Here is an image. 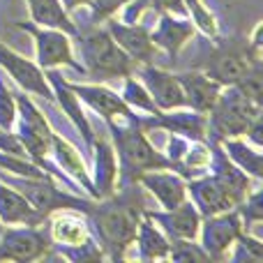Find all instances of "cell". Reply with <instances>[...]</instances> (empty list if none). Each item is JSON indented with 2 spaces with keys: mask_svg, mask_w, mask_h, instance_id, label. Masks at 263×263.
<instances>
[{
  "mask_svg": "<svg viewBox=\"0 0 263 263\" xmlns=\"http://www.w3.org/2000/svg\"><path fill=\"white\" fill-rule=\"evenodd\" d=\"M16 104L21 109V127H18V141L23 143L26 153L37 162V166H46V155L51 150L53 132L49 129L44 116L26 95H16Z\"/></svg>",
  "mask_w": 263,
  "mask_h": 263,
  "instance_id": "cell-7",
  "label": "cell"
},
{
  "mask_svg": "<svg viewBox=\"0 0 263 263\" xmlns=\"http://www.w3.org/2000/svg\"><path fill=\"white\" fill-rule=\"evenodd\" d=\"M111 132H114L116 145H118L123 182L139 180V176L145 171L173 168V162L155 150V145L148 141L139 123H132V127H118L111 123Z\"/></svg>",
  "mask_w": 263,
  "mask_h": 263,
  "instance_id": "cell-2",
  "label": "cell"
},
{
  "mask_svg": "<svg viewBox=\"0 0 263 263\" xmlns=\"http://www.w3.org/2000/svg\"><path fill=\"white\" fill-rule=\"evenodd\" d=\"M109 32L116 44L136 63L150 65L155 58V44L150 40V30L145 26H127V23H109Z\"/></svg>",
  "mask_w": 263,
  "mask_h": 263,
  "instance_id": "cell-14",
  "label": "cell"
},
{
  "mask_svg": "<svg viewBox=\"0 0 263 263\" xmlns=\"http://www.w3.org/2000/svg\"><path fill=\"white\" fill-rule=\"evenodd\" d=\"M139 125H150V127H166L171 134H182L187 139L203 141L205 139V118L203 114H168L164 116L159 111L153 118H139Z\"/></svg>",
  "mask_w": 263,
  "mask_h": 263,
  "instance_id": "cell-20",
  "label": "cell"
},
{
  "mask_svg": "<svg viewBox=\"0 0 263 263\" xmlns=\"http://www.w3.org/2000/svg\"><path fill=\"white\" fill-rule=\"evenodd\" d=\"M203 227V250L210 259H222L224 252L236 242V238L242 233V222L238 210H224V213L205 217Z\"/></svg>",
  "mask_w": 263,
  "mask_h": 263,
  "instance_id": "cell-10",
  "label": "cell"
},
{
  "mask_svg": "<svg viewBox=\"0 0 263 263\" xmlns=\"http://www.w3.org/2000/svg\"><path fill=\"white\" fill-rule=\"evenodd\" d=\"M16 192H21L28 199V203L35 208V213L42 219H46L53 210H81V213H90L92 201H83L77 196H69L65 192L55 190L51 178H26V180H9Z\"/></svg>",
  "mask_w": 263,
  "mask_h": 263,
  "instance_id": "cell-5",
  "label": "cell"
},
{
  "mask_svg": "<svg viewBox=\"0 0 263 263\" xmlns=\"http://www.w3.org/2000/svg\"><path fill=\"white\" fill-rule=\"evenodd\" d=\"M178 81L182 86V92L187 97V106H192L199 114H210V109L215 106L222 86L217 81L208 77V74H199V72H185L178 74Z\"/></svg>",
  "mask_w": 263,
  "mask_h": 263,
  "instance_id": "cell-17",
  "label": "cell"
},
{
  "mask_svg": "<svg viewBox=\"0 0 263 263\" xmlns=\"http://www.w3.org/2000/svg\"><path fill=\"white\" fill-rule=\"evenodd\" d=\"M238 213L247 219V227L252 222L254 224H261V217H263V210H261V192H254V194H247V201Z\"/></svg>",
  "mask_w": 263,
  "mask_h": 263,
  "instance_id": "cell-38",
  "label": "cell"
},
{
  "mask_svg": "<svg viewBox=\"0 0 263 263\" xmlns=\"http://www.w3.org/2000/svg\"><path fill=\"white\" fill-rule=\"evenodd\" d=\"M51 148H53V153H55V157H58V162L63 164V166L67 168L72 176H77L79 180L83 182V187H86V190H90L92 194H95V187H92L90 178H88L86 166H83V159L79 157L77 150H74L65 139H60V136H55V134H53V139H51Z\"/></svg>",
  "mask_w": 263,
  "mask_h": 263,
  "instance_id": "cell-28",
  "label": "cell"
},
{
  "mask_svg": "<svg viewBox=\"0 0 263 263\" xmlns=\"http://www.w3.org/2000/svg\"><path fill=\"white\" fill-rule=\"evenodd\" d=\"M148 3V0H139V3H134L132 7L125 12V23H134V18H139V14L143 12V5Z\"/></svg>",
  "mask_w": 263,
  "mask_h": 263,
  "instance_id": "cell-44",
  "label": "cell"
},
{
  "mask_svg": "<svg viewBox=\"0 0 263 263\" xmlns=\"http://www.w3.org/2000/svg\"><path fill=\"white\" fill-rule=\"evenodd\" d=\"M168 150H171V162L176 164L178 159L185 155V150H187V141H182V139H178V136H171V141H168Z\"/></svg>",
  "mask_w": 263,
  "mask_h": 263,
  "instance_id": "cell-42",
  "label": "cell"
},
{
  "mask_svg": "<svg viewBox=\"0 0 263 263\" xmlns=\"http://www.w3.org/2000/svg\"><path fill=\"white\" fill-rule=\"evenodd\" d=\"M256 60H261V51L252 49L250 42H227L210 53L205 74L219 86H236Z\"/></svg>",
  "mask_w": 263,
  "mask_h": 263,
  "instance_id": "cell-6",
  "label": "cell"
},
{
  "mask_svg": "<svg viewBox=\"0 0 263 263\" xmlns=\"http://www.w3.org/2000/svg\"><path fill=\"white\" fill-rule=\"evenodd\" d=\"M18 28L32 32L37 44V60H40V67H55V65H69L77 72H86L83 65H79L72 55V46L69 40L63 30H55V28H35L30 23H18Z\"/></svg>",
  "mask_w": 263,
  "mask_h": 263,
  "instance_id": "cell-9",
  "label": "cell"
},
{
  "mask_svg": "<svg viewBox=\"0 0 263 263\" xmlns=\"http://www.w3.org/2000/svg\"><path fill=\"white\" fill-rule=\"evenodd\" d=\"M168 259L182 263H201V261H210V256L201 245H194L192 240H185V238H176L168 245Z\"/></svg>",
  "mask_w": 263,
  "mask_h": 263,
  "instance_id": "cell-30",
  "label": "cell"
},
{
  "mask_svg": "<svg viewBox=\"0 0 263 263\" xmlns=\"http://www.w3.org/2000/svg\"><path fill=\"white\" fill-rule=\"evenodd\" d=\"M182 3L187 5V9H190L192 16H194V23L205 32V35H217V23H215V16L205 12L203 5H201V0H182Z\"/></svg>",
  "mask_w": 263,
  "mask_h": 263,
  "instance_id": "cell-36",
  "label": "cell"
},
{
  "mask_svg": "<svg viewBox=\"0 0 263 263\" xmlns=\"http://www.w3.org/2000/svg\"><path fill=\"white\" fill-rule=\"evenodd\" d=\"M0 231H3V227H0Z\"/></svg>",
  "mask_w": 263,
  "mask_h": 263,
  "instance_id": "cell-46",
  "label": "cell"
},
{
  "mask_svg": "<svg viewBox=\"0 0 263 263\" xmlns=\"http://www.w3.org/2000/svg\"><path fill=\"white\" fill-rule=\"evenodd\" d=\"M224 150L229 153V157L238 164L245 173H252L254 178L263 176V159L259 150H252L247 143L236 139H224Z\"/></svg>",
  "mask_w": 263,
  "mask_h": 263,
  "instance_id": "cell-29",
  "label": "cell"
},
{
  "mask_svg": "<svg viewBox=\"0 0 263 263\" xmlns=\"http://www.w3.org/2000/svg\"><path fill=\"white\" fill-rule=\"evenodd\" d=\"M14 116H16V102L14 95L7 90L5 81L0 79V127L9 129L14 125Z\"/></svg>",
  "mask_w": 263,
  "mask_h": 263,
  "instance_id": "cell-37",
  "label": "cell"
},
{
  "mask_svg": "<svg viewBox=\"0 0 263 263\" xmlns=\"http://www.w3.org/2000/svg\"><path fill=\"white\" fill-rule=\"evenodd\" d=\"M210 153H213L210 162H213V171H215L213 178L222 185V190L227 192L236 203H240V201L250 194V178H247V173L240 171L238 166H233V164L229 162L227 153H222V148L217 145V141H213Z\"/></svg>",
  "mask_w": 263,
  "mask_h": 263,
  "instance_id": "cell-15",
  "label": "cell"
},
{
  "mask_svg": "<svg viewBox=\"0 0 263 263\" xmlns=\"http://www.w3.org/2000/svg\"><path fill=\"white\" fill-rule=\"evenodd\" d=\"M81 53L86 60L88 74L92 79H118V77H129L134 60L116 44L111 32L100 30L81 40Z\"/></svg>",
  "mask_w": 263,
  "mask_h": 263,
  "instance_id": "cell-4",
  "label": "cell"
},
{
  "mask_svg": "<svg viewBox=\"0 0 263 263\" xmlns=\"http://www.w3.org/2000/svg\"><path fill=\"white\" fill-rule=\"evenodd\" d=\"M0 219L5 224H28V227H37L42 222L26 196L3 182H0Z\"/></svg>",
  "mask_w": 263,
  "mask_h": 263,
  "instance_id": "cell-22",
  "label": "cell"
},
{
  "mask_svg": "<svg viewBox=\"0 0 263 263\" xmlns=\"http://www.w3.org/2000/svg\"><path fill=\"white\" fill-rule=\"evenodd\" d=\"M0 150H5L9 155H21V157L26 155V148L18 141V136H12V134H0Z\"/></svg>",
  "mask_w": 263,
  "mask_h": 263,
  "instance_id": "cell-40",
  "label": "cell"
},
{
  "mask_svg": "<svg viewBox=\"0 0 263 263\" xmlns=\"http://www.w3.org/2000/svg\"><path fill=\"white\" fill-rule=\"evenodd\" d=\"M187 190L192 192V196H194V205L201 210L203 217L224 213V210H231L233 205H236V201L222 190V185H219L213 176L192 180Z\"/></svg>",
  "mask_w": 263,
  "mask_h": 263,
  "instance_id": "cell-19",
  "label": "cell"
},
{
  "mask_svg": "<svg viewBox=\"0 0 263 263\" xmlns=\"http://www.w3.org/2000/svg\"><path fill=\"white\" fill-rule=\"evenodd\" d=\"M136 245H139V256L143 261H155V259H168V245L171 242L164 238L162 231L153 227L150 219L139 222L136 229Z\"/></svg>",
  "mask_w": 263,
  "mask_h": 263,
  "instance_id": "cell-26",
  "label": "cell"
},
{
  "mask_svg": "<svg viewBox=\"0 0 263 263\" xmlns=\"http://www.w3.org/2000/svg\"><path fill=\"white\" fill-rule=\"evenodd\" d=\"M49 247V236L35 227L0 231V261H37L44 259Z\"/></svg>",
  "mask_w": 263,
  "mask_h": 263,
  "instance_id": "cell-8",
  "label": "cell"
},
{
  "mask_svg": "<svg viewBox=\"0 0 263 263\" xmlns=\"http://www.w3.org/2000/svg\"><path fill=\"white\" fill-rule=\"evenodd\" d=\"M60 3H63L67 9H74V7H79V5H86L88 0H60Z\"/></svg>",
  "mask_w": 263,
  "mask_h": 263,
  "instance_id": "cell-45",
  "label": "cell"
},
{
  "mask_svg": "<svg viewBox=\"0 0 263 263\" xmlns=\"http://www.w3.org/2000/svg\"><path fill=\"white\" fill-rule=\"evenodd\" d=\"M145 217L157 222L164 229V233L176 240V238H185V240H194L199 233V224H201V215L196 210L194 203H185L166 210V213H153V210H143Z\"/></svg>",
  "mask_w": 263,
  "mask_h": 263,
  "instance_id": "cell-13",
  "label": "cell"
},
{
  "mask_svg": "<svg viewBox=\"0 0 263 263\" xmlns=\"http://www.w3.org/2000/svg\"><path fill=\"white\" fill-rule=\"evenodd\" d=\"M51 236L58 245H81L88 238V224L77 215L60 213L51 219Z\"/></svg>",
  "mask_w": 263,
  "mask_h": 263,
  "instance_id": "cell-27",
  "label": "cell"
},
{
  "mask_svg": "<svg viewBox=\"0 0 263 263\" xmlns=\"http://www.w3.org/2000/svg\"><path fill=\"white\" fill-rule=\"evenodd\" d=\"M143 199L136 190H127L120 196L106 201L102 205H92L90 222L95 227L97 236L102 240V247L111 259H120L125 250L134 242L136 229L141 222V213H143Z\"/></svg>",
  "mask_w": 263,
  "mask_h": 263,
  "instance_id": "cell-1",
  "label": "cell"
},
{
  "mask_svg": "<svg viewBox=\"0 0 263 263\" xmlns=\"http://www.w3.org/2000/svg\"><path fill=\"white\" fill-rule=\"evenodd\" d=\"M28 7H30V16L35 18V23H40L44 28L63 30L67 35H77V28L69 21L60 0H28Z\"/></svg>",
  "mask_w": 263,
  "mask_h": 263,
  "instance_id": "cell-25",
  "label": "cell"
},
{
  "mask_svg": "<svg viewBox=\"0 0 263 263\" xmlns=\"http://www.w3.org/2000/svg\"><path fill=\"white\" fill-rule=\"evenodd\" d=\"M236 88L242 92L245 97H250L252 102L261 104V97H263V79H261V60L252 63V67L242 74V79L236 83Z\"/></svg>",
  "mask_w": 263,
  "mask_h": 263,
  "instance_id": "cell-32",
  "label": "cell"
},
{
  "mask_svg": "<svg viewBox=\"0 0 263 263\" xmlns=\"http://www.w3.org/2000/svg\"><path fill=\"white\" fill-rule=\"evenodd\" d=\"M157 12H168V14H187V7L182 0H150Z\"/></svg>",
  "mask_w": 263,
  "mask_h": 263,
  "instance_id": "cell-41",
  "label": "cell"
},
{
  "mask_svg": "<svg viewBox=\"0 0 263 263\" xmlns=\"http://www.w3.org/2000/svg\"><path fill=\"white\" fill-rule=\"evenodd\" d=\"M245 134H250V139L254 141L256 148H261V116H259V118H254V123L247 127Z\"/></svg>",
  "mask_w": 263,
  "mask_h": 263,
  "instance_id": "cell-43",
  "label": "cell"
},
{
  "mask_svg": "<svg viewBox=\"0 0 263 263\" xmlns=\"http://www.w3.org/2000/svg\"><path fill=\"white\" fill-rule=\"evenodd\" d=\"M0 166L16 173V176H23V178H49L42 171V166L26 162L21 155H0Z\"/></svg>",
  "mask_w": 263,
  "mask_h": 263,
  "instance_id": "cell-34",
  "label": "cell"
},
{
  "mask_svg": "<svg viewBox=\"0 0 263 263\" xmlns=\"http://www.w3.org/2000/svg\"><path fill=\"white\" fill-rule=\"evenodd\" d=\"M261 116V104L245 97L236 86H227L219 92L215 106L210 109V134L213 141H224L229 136L245 134L247 127Z\"/></svg>",
  "mask_w": 263,
  "mask_h": 263,
  "instance_id": "cell-3",
  "label": "cell"
},
{
  "mask_svg": "<svg viewBox=\"0 0 263 263\" xmlns=\"http://www.w3.org/2000/svg\"><path fill=\"white\" fill-rule=\"evenodd\" d=\"M49 81L53 83V88H55L53 97H58V102H60V106L65 109V114H67L69 118H72V123L77 125L79 129H81V134H83V139H86V143L92 145L90 125H88L86 116H83V111H81V104H79V97L74 95V90L69 88V83L65 81V79L60 77L58 72H49Z\"/></svg>",
  "mask_w": 263,
  "mask_h": 263,
  "instance_id": "cell-24",
  "label": "cell"
},
{
  "mask_svg": "<svg viewBox=\"0 0 263 263\" xmlns=\"http://www.w3.org/2000/svg\"><path fill=\"white\" fill-rule=\"evenodd\" d=\"M0 67L7 69V72L12 74V79L23 90L35 92V95L44 97V100H53V90H51L49 83H46L44 72H42L35 63H30V60H26L23 55L14 53L12 49H7L3 42H0Z\"/></svg>",
  "mask_w": 263,
  "mask_h": 263,
  "instance_id": "cell-11",
  "label": "cell"
},
{
  "mask_svg": "<svg viewBox=\"0 0 263 263\" xmlns=\"http://www.w3.org/2000/svg\"><path fill=\"white\" fill-rule=\"evenodd\" d=\"M123 100H125V104H127V106H136V109L148 111V114H153V116L159 114V109L155 106V102H153V97H150V92L145 90L141 83H136L134 79H127V83H125V95H123Z\"/></svg>",
  "mask_w": 263,
  "mask_h": 263,
  "instance_id": "cell-31",
  "label": "cell"
},
{
  "mask_svg": "<svg viewBox=\"0 0 263 263\" xmlns=\"http://www.w3.org/2000/svg\"><path fill=\"white\" fill-rule=\"evenodd\" d=\"M139 182L155 194V199L164 205L166 210L176 208L185 201L187 185L180 176L176 173H159V171H145L139 176Z\"/></svg>",
  "mask_w": 263,
  "mask_h": 263,
  "instance_id": "cell-18",
  "label": "cell"
},
{
  "mask_svg": "<svg viewBox=\"0 0 263 263\" xmlns=\"http://www.w3.org/2000/svg\"><path fill=\"white\" fill-rule=\"evenodd\" d=\"M194 23L192 21H176L173 14L164 12L162 14V21H159V28L150 35L155 46H162L164 51H168L171 58H176L178 51L185 46V42L194 35Z\"/></svg>",
  "mask_w": 263,
  "mask_h": 263,
  "instance_id": "cell-21",
  "label": "cell"
},
{
  "mask_svg": "<svg viewBox=\"0 0 263 263\" xmlns=\"http://www.w3.org/2000/svg\"><path fill=\"white\" fill-rule=\"evenodd\" d=\"M116 178H118V162H116V153L106 141H97L95 143V196L97 199H106L114 194L116 190Z\"/></svg>",
  "mask_w": 263,
  "mask_h": 263,
  "instance_id": "cell-23",
  "label": "cell"
},
{
  "mask_svg": "<svg viewBox=\"0 0 263 263\" xmlns=\"http://www.w3.org/2000/svg\"><path fill=\"white\" fill-rule=\"evenodd\" d=\"M69 88L74 90V95L79 100H83L86 104H90L97 114H102L106 120H111L114 116H125L129 123H139V116H134V111L125 104L123 97H118L116 92H111L109 88L102 86H72Z\"/></svg>",
  "mask_w": 263,
  "mask_h": 263,
  "instance_id": "cell-16",
  "label": "cell"
},
{
  "mask_svg": "<svg viewBox=\"0 0 263 263\" xmlns=\"http://www.w3.org/2000/svg\"><path fill=\"white\" fill-rule=\"evenodd\" d=\"M60 247V254L65 259L74 261V263H83V261H102L104 259V252L100 250V245L86 238L81 245H58Z\"/></svg>",
  "mask_w": 263,
  "mask_h": 263,
  "instance_id": "cell-33",
  "label": "cell"
},
{
  "mask_svg": "<svg viewBox=\"0 0 263 263\" xmlns=\"http://www.w3.org/2000/svg\"><path fill=\"white\" fill-rule=\"evenodd\" d=\"M88 3L92 7V18L95 21H104V18H109L114 12H118L129 0H88Z\"/></svg>",
  "mask_w": 263,
  "mask_h": 263,
  "instance_id": "cell-39",
  "label": "cell"
},
{
  "mask_svg": "<svg viewBox=\"0 0 263 263\" xmlns=\"http://www.w3.org/2000/svg\"><path fill=\"white\" fill-rule=\"evenodd\" d=\"M236 242H238V245H236L238 250H236V254H233V261H254V263H261L263 261L261 240H256V238L240 233V236L236 238Z\"/></svg>",
  "mask_w": 263,
  "mask_h": 263,
  "instance_id": "cell-35",
  "label": "cell"
},
{
  "mask_svg": "<svg viewBox=\"0 0 263 263\" xmlns=\"http://www.w3.org/2000/svg\"><path fill=\"white\" fill-rule=\"evenodd\" d=\"M143 81L148 88L150 97H153L155 106L159 111H171V109H182L187 106V97L182 92V86L178 77L164 72L159 67H145L143 69Z\"/></svg>",
  "mask_w": 263,
  "mask_h": 263,
  "instance_id": "cell-12",
  "label": "cell"
}]
</instances>
